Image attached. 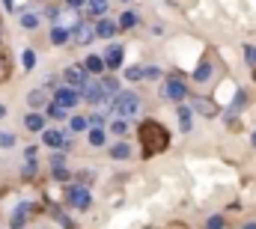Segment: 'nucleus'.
Listing matches in <instances>:
<instances>
[{
    "instance_id": "33",
    "label": "nucleus",
    "mask_w": 256,
    "mask_h": 229,
    "mask_svg": "<svg viewBox=\"0 0 256 229\" xmlns=\"http://www.w3.org/2000/svg\"><path fill=\"white\" fill-rule=\"evenodd\" d=\"M54 178H57V182H68V170H66V167H54Z\"/></svg>"
},
{
    "instance_id": "25",
    "label": "nucleus",
    "mask_w": 256,
    "mask_h": 229,
    "mask_svg": "<svg viewBox=\"0 0 256 229\" xmlns=\"http://www.w3.org/2000/svg\"><path fill=\"white\" fill-rule=\"evenodd\" d=\"M134 24H137V15H134V12H122V15H120V27H122V30H131Z\"/></svg>"
},
{
    "instance_id": "8",
    "label": "nucleus",
    "mask_w": 256,
    "mask_h": 229,
    "mask_svg": "<svg viewBox=\"0 0 256 229\" xmlns=\"http://www.w3.org/2000/svg\"><path fill=\"white\" fill-rule=\"evenodd\" d=\"M92 36H96V30H92V24H90V21H78V24H74V30H72L74 45H90V42H92Z\"/></svg>"
},
{
    "instance_id": "4",
    "label": "nucleus",
    "mask_w": 256,
    "mask_h": 229,
    "mask_svg": "<svg viewBox=\"0 0 256 229\" xmlns=\"http://www.w3.org/2000/svg\"><path fill=\"white\" fill-rule=\"evenodd\" d=\"M80 98L90 102V104H102L108 96H104V86H102L98 80H84V86H80Z\"/></svg>"
},
{
    "instance_id": "31",
    "label": "nucleus",
    "mask_w": 256,
    "mask_h": 229,
    "mask_svg": "<svg viewBox=\"0 0 256 229\" xmlns=\"http://www.w3.org/2000/svg\"><path fill=\"white\" fill-rule=\"evenodd\" d=\"M126 78L128 80H140V78H143V68H140V66H131V68L126 72Z\"/></svg>"
},
{
    "instance_id": "16",
    "label": "nucleus",
    "mask_w": 256,
    "mask_h": 229,
    "mask_svg": "<svg viewBox=\"0 0 256 229\" xmlns=\"http://www.w3.org/2000/svg\"><path fill=\"white\" fill-rule=\"evenodd\" d=\"M27 104H30L33 110L45 108V92H42V90H30V92H27Z\"/></svg>"
},
{
    "instance_id": "37",
    "label": "nucleus",
    "mask_w": 256,
    "mask_h": 229,
    "mask_svg": "<svg viewBox=\"0 0 256 229\" xmlns=\"http://www.w3.org/2000/svg\"><path fill=\"white\" fill-rule=\"evenodd\" d=\"M208 229H224V220L220 218H208V224H206Z\"/></svg>"
},
{
    "instance_id": "6",
    "label": "nucleus",
    "mask_w": 256,
    "mask_h": 229,
    "mask_svg": "<svg viewBox=\"0 0 256 229\" xmlns=\"http://www.w3.org/2000/svg\"><path fill=\"white\" fill-rule=\"evenodd\" d=\"M54 102L68 110V108H74V104L80 102V92H78V86H60V90L54 92Z\"/></svg>"
},
{
    "instance_id": "19",
    "label": "nucleus",
    "mask_w": 256,
    "mask_h": 229,
    "mask_svg": "<svg viewBox=\"0 0 256 229\" xmlns=\"http://www.w3.org/2000/svg\"><path fill=\"white\" fill-rule=\"evenodd\" d=\"M86 9H90V15H104L108 12V0H86Z\"/></svg>"
},
{
    "instance_id": "35",
    "label": "nucleus",
    "mask_w": 256,
    "mask_h": 229,
    "mask_svg": "<svg viewBox=\"0 0 256 229\" xmlns=\"http://www.w3.org/2000/svg\"><path fill=\"white\" fill-rule=\"evenodd\" d=\"M244 57H248L250 66H256V48H254V45H248V48H244Z\"/></svg>"
},
{
    "instance_id": "36",
    "label": "nucleus",
    "mask_w": 256,
    "mask_h": 229,
    "mask_svg": "<svg viewBox=\"0 0 256 229\" xmlns=\"http://www.w3.org/2000/svg\"><path fill=\"white\" fill-rule=\"evenodd\" d=\"M86 122H92V128H102V122H104V116H102V114H92L90 119H86Z\"/></svg>"
},
{
    "instance_id": "27",
    "label": "nucleus",
    "mask_w": 256,
    "mask_h": 229,
    "mask_svg": "<svg viewBox=\"0 0 256 229\" xmlns=\"http://www.w3.org/2000/svg\"><path fill=\"white\" fill-rule=\"evenodd\" d=\"M21 62H24V72H30V68H33V66H36V54H33V51H30V48H27V51H24V54H21Z\"/></svg>"
},
{
    "instance_id": "26",
    "label": "nucleus",
    "mask_w": 256,
    "mask_h": 229,
    "mask_svg": "<svg viewBox=\"0 0 256 229\" xmlns=\"http://www.w3.org/2000/svg\"><path fill=\"white\" fill-rule=\"evenodd\" d=\"M48 116H51V119H66V116H68V110H66V108H60V104L54 102V104H48Z\"/></svg>"
},
{
    "instance_id": "41",
    "label": "nucleus",
    "mask_w": 256,
    "mask_h": 229,
    "mask_svg": "<svg viewBox=\"0 0 256 229\" xmlns=\"http://www.w3.org/2000/svg\"><path fill=\"white\" fill-rule=\"evenodd\" d=\"M244 229H256V224H248V226H244Z\"/></svg>"
},
{
    "instance_id": "2",
    "label": "nucleus",
    "mask_w": 256,
    "mask_h": 229,
    "mask_svg": "<svg viewBox=\"0 0 256 229\" xmlns=\"http://www.w3.org/2000/svg\"><path fill=\"white\" fill-rule=\"evenodd\" d=\"M114 114L128 119V116H137L140 114V98L134 96V92H120L116 98H114Z\"/></svg>"
},
{
    "instance_id": "13",
    "label": "nucleus",
    "mask_w": 256,
    "mask_h": 229,
    "mask_svg": "<svg viewBox=\"0 0 256 229\" xmlns=\"http://www.w3.org/2000/svg\"><path fill=\"white\" fill-rule=\"evenodd\" d=\"M84 68H86L90 74H102V72H104V60L96 57V54H90V57H86V62H84Z\"/></svg>"
},
{
    "instance_id": "18",
    "label": "nucleus",
    "mask_w": 256,
    "mask_h": 229,
    "mask_svg": "<svg viewBox=\"0 0 256 229\" xmlns=\"http://www.w3.org/2000/svg\"><path fill=\"white\" fill-rule=\"evenodd\" d=\"M68 36H72V33H68L66 27H54V30H51V42H54V45H66Z\"/></svg>"
},
{
    "instance_id": "29",
    "label": "nucleus",
    "mask_w": 256,
    "mask_h": 229,
    "mask_svg": "<svg viewBox=\"0 0 256 229\" xmlns=\"http://www.w3.org/2000/svg\"><path fill=\"white\" fill-rule=\"evenodd\" d=\"M12 146H15V134L0 131V149H12Z\"/></svg>"
},
{
    "instance_id": "1",
    "label": "nucleus",
    "mask_w": 256,
    "mask_h": 229,
    "mask_svg": "<svg viewBox=\"0 0 256 229\" xmlns=\"http://www.w3.org/2000/svg\"><path fill=\"white\" fill-rule=\"evenodd\" d=\"M140 146H143V155H146V158L164 152V149L170 146V134H167V128H164L161 122H152V119L143 122V125H140Z\"/></svg>"
},
{
    "instance_id": "20",
    "label": "nucleus",
    "mask_w": 256,
    "mask_h": 229,
    "mask_svg": "<svg viewBox=\"0 0 256 229\" xmlns=\"http://www.w3.org/2000/svg\"><path fill=\"white\" fill-rule=\"evenodd\" d=\"M194 108L196 110H202V114H208V116H214V102H208V98H194Z\"/></svg>"
},
{
    "instance_id": "12",
    "label": "nucleus",
    "mask_w": 256,
    "mask_h": 229,
    "mask_svg": "<svg viewBox=\"0 0 256 229\" xmlns=\"http://www.w3.org/2000/svg\"><path fill=\"white\" fill-rule=\"evenodd\" d=\"M24 125H27V131H45V116L39 110H30L24 116Z\"/></svg>"
},
{
    "instance_id": "24",
    "label": "nucleus",
    "mask_w": 256,
    "mask_h": 229,
    "mask_svg": "<svg viewBox=\"0 0 256 229\" xmlns=\"http://www.w3.org/2000/svg\"><path fill=\"white\" fill-rule=\"evenodd\" d=\"M9 74H12L9 57H6V54H0V84H3V80H9Z\"/></svg>"
},
{
    "instance_id": "14",
    "label": "nucleus",
    "mask_w": 256,
    "mask_h": 229,
    "mask_svg": "<svg viewBox=\"0 0 256 229\" xmlns=\"http://www.w3.org/2000/svg\"><path fill=\"white\" fill-rule=\"evenodd\" d=\"M114 33H116V24H114V21H108V18H104V21H98V24H96V36L110 39Z\"/></svg>"
},
{
    "instance_id": "10",
    "label": "nucleus",
    "mask_w": 256,
    "mask_h": 229,
    "mask_svg": "<svg viewBox=\"0 0 256 229\" xmlns=\"http://www.w3.org/2000/svg\"><path fill=\"white\" fill-rule=\"evenodd\" d=\"M63 80H66V86H84V80H86V68L84 66H68L63 72Z\"/></svg>"
},
{
    "instance_id": "28",
    "label": "nucleus",
    "mask_w": 256,
    "mask_h": 229,
    "mask_svg": "<svg viewBox=\"0 0 256 229\" xmlns=\"http://www.w3.org/2000/svg\"><path fill=\"white\" fill-rule=\"evenodd\" d=\"M90 143H92V146H104V131H102V128H92V131H90Z\"/></svg>"
},
{
    "instance_id": "15",
    "label": "nucleus",
    "mask_w": 256,
    "mask_h": 229,
    "mask_svg": "<svg viewBox=\"0 0 256 229\" xmlns=\"http://www.w3.org/2000/svg\"><path fill=\"white\" fill-rule=\"evenodd\" d=\"M212 72H214V68H212V62H208V60H202V62L196 66V72H194V78H196L200 84H206V80L212 78Z\"/></svg>"
},
{
    "instance_id": "38",
    "label": "nucleus",
    "mask_w": 256,
    "mask_h": 229,
    "mask_svg": "<svg viewBox=\"0 0 256 229\" xmlns=\"http://www.w3.org/2000/svg\"><path fill=\"white\" fill-rule=\"evenodd\" d=\"M68 6H86V0H68Z\"/></svg>"
},
{
    "instance_id": "9",
    "label": "nucleus",
    "mask_w": 256,
    "mask_h": 229,
    "mask_svg": "<svg viewBox=\"0 0 256 229\" xmlns=\"http://www.w3.org/2000/svg\"><path fill=\"white\" fill-rule=\"evenodd\" d=\"M122 57H126V48L120 45V42H114V45H108V54H104V68H120L122 66Z\"/></svg>"
},
{
    "instance_id": "7",
    "label": "nucleus",
    "mask_w": 256,
    "mask_h": 229,
    "mask_svg": "<svg viewBox=\"0 0 256 229\" xmlns=\"http://www.w3.org/2000/svg\"><path fill=\"white\" fill-rule=\"evenodd\" d=\"M42 143L45 146H51V149H68V137H66L63 131H57V128H45L42 131Z\"/></svg>"
},
{
    "instance_id": "21",
    "label": "nucleus",
    "mask_w": 256,
    "mask_h": 229,
    "mask_svg": "<svg viewBox=\"0 0 256 229\" xmlns=\"http://www.w3.org/2000/svg\"><path fill=\"white\" fill-rule=\"evenodd\" d=\"M128 155H131L128 143H116V146H110V158H120V161H126Z\"/></svg>"
},
{
    "instance_id": "39",
    "label": "nucleus",
    "mask_w": 256,
    "mask_h": 229,
    "mask_svg": "<svg viewBox=\"0 0 256 229\" xmlns=\"http://www.w3.org/2000/svg\"><path fill=\"white\" fill-rule=\"evenodd\" d=\"M3 6H6V9H12V6H15V0H3Z\"/></svg>"
},
{
    "instance_id": "44",
    "label": "nucleus",
    "mask_w": 256,
    "mask_h": 229,
    "mask_svg": "<svg viewBox=\"0 0 256 229\" xmlns=\"http://www.w3.org/2000/svg\"><path fill=\"white\" fill-rule=\"evenodd\" d=\"M254 78H256V68H254Z\"/></svg>"
},
{
    "instance_id": "5",
    "label": "nucleus",
    "mask_w": 256,
    "mask_h": 229,
    "mask_svg": "<svg viewBox=\"0 0 256 229\" xmlns=\"http://www.w3.org/2000/svg\"><path fill=\"white\" fill-rule=\"evenodd\" d=\"M161 96H164V98H170V102H182V98L188 96V86H185V84H182L179 78H170V80L164 84Z\"/></svg>"
},
{
    "instance_id": "23",
    "label": "nucleus",
    "mask_w": 256,
    "mask_h": 229,
    "mask_svg": "<svg viewBox=\"0 0 256 229\" xmlns=\"http://www.w3.org/2000/svg\"><path fill=\"white\" fill-rule=\"evenodd\" d=\"M36 172H39V164H36V158H27V164H24L21 176H24V178H36Z\"/></svg>"
},
{
    "instance_id": "45",
    "label": "nucleus",
    "mask_w": 256,
    "mask_h": 229,
    "mask_svg": "<svg viewBox=\"0 0 256 229\" xmlns=\"http://www.w3.org/2000/svg\"><path fill=\"white\" fill-rule=\"evenodd\" d=\"M0 194H3V190H0Z\"/></svg>"
},
{
    "instance_id": "30",
    "label": "nucleus",
    "mask_w": 256,
    "mask_h": 229,
    "mask_svg": "<svg viewBox=\"0 0 256 229\" xmlns=\"http://www.w3.org/2000/svg\"><path fill=\"white\" fill-rule=\"evenodd\" d=\"M86 125H90V122H86L84 116H72V131H86Z\"/></svg>"
},
{
    "instance_id": "3",
    "label": "nucleus",
    "mask_w": 256,
    "mask_h": 229,
    "mask_svg": "<svg viewBox=\"0 0 256 229\" xmlns=\"http://www.w3.org/2000/svg\"><path fill=\"white\" fill-rule=\"evenodd\" d=\"M66 200H68V206H74V208H90V202H92V196H90V190L84 188V184H68L66 188Z\"/></svg>"
},
{
    "instance_id": "17",
    "label": "nucleus",
    "mask_w": 256,
    "mask_h": 229,
    "mask_svg": "<svg viewBox=\"0 0 256 229\" xmlns=\"http://www.w3.org/2000/svg\"><path fill=\"white\" fill-rule=\"evenodd\" d=\"M179 125H182V131H185V134L194 128V114H191V108H179Z\"/></svg>"
},
{
    "instance_id": "32",
    "label": "nucleus",
    "mask_w": 256,
    "mask_h": 229,
    "mask_svg": "<svg viewBox=\"0 0 256 229\" xmlns=\"http://www.w3.org/2000/svg\"><path fill=\"white\" fill-rule=\"evenodd\" d=\"M48 164H51V170H54V167H66V155H63V152L51 155V161H48Z\"/></svg>"
},
{
    "instance_id": "22",
    "label": "nucleus",
    "mask_w": 256,
    "mask_h": 229,
    "mask_svg": "<svg viewBox=\"0 0 256 229\" xmlns=\"http://www.w3.org/2000/svg\"><path fill=\"white\" fill-rule=\"evenodd\" d=\"M21 27H24V30H36V27H39V15L24 12V15H21Z\"/></svg>"
},
{
    "instance_id": "34",
    "label": "nucleus",
    "mask_w": 256,
    "mask_h": 229,
    "mask_svg": "<svg viewBox=\"0 0 256 229\" xmlns=\"http://www.w3.org/2000/svg\"><path fill=\"white\" fill-rule=\"evenodd\" d=\"M110 131H114V134H126V122H122V119H114V122H110Z\"/></svg>"
},
{
    "instance_id": "42",
    "label": "nucleus",
    "mask_w": 256,
    "mask_h": 229,
    "mask_svg": "<svg viewBox=\"0 0 256 229\" xmlns=\"http://www.w3.org/2000/svg\"><path fill=\"white\" fill-rule=\"evenodd\" d=\"M0 54H6V51H3V39H0Z\"/></svg>"
},
{
    "instance_id": "43",
    "label": "nucleus",
    "mask_w": 256,
    "mask_h": 229,
    "mask_svg": "<svg viewBox=\"0 0 256 229\" xmlns=\"http://www.w3.org/2000/svg\"><path fill=\"white\" fill-rule=\"evenodd\" d=\"M254 146H256V134H254Z\"/></svg>"
},
{
    "instance_id": "40",
    "label": "nucleus",
    "mask_w": 256,
    "mask_h": 229,
    "mask_svg": "<svg viewBox=\"0 0 256 229\" xmlns=\"http://www.w3.org/2000/svg\"><path fill=\"white\" fill-rule=\"evenodd\" d=\"M3 116H6V104H0V119H3Z\"/></svg>"
},
{
    "instance_id": "11",
    "label": "nucleus",
    "mask_w": 256,
    "mask_h": 229,
    "mask_svg": "<svg viewBox=\"0 0 256 229\" xmlns=\"http://www.w3.org/2000/svg\"><path fill=\"white\" fill-rule=\"evenodd\" d=\"M33 212H36V206H33V202H21V206L12 212V220H9V226H12V229H21L24 224H27V218H30Z\"/></svg>"
}]
</instances>
